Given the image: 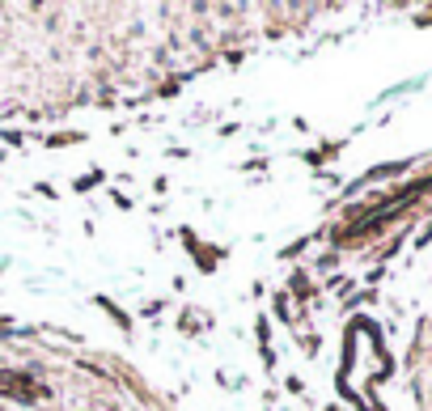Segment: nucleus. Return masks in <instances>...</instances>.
<instances>
[{
	"label": "nucleus",
	"mask_w": 432,
	"mask_h": 411,
	"mask_svg": "<svg viewBox=\"0 0 432 411\" xmlns=\"http://www.w3.org/2000/svg\"><path fill=\"white\" fill-rule=\"evenodd\" d=\"M0 390H4V395H13V399H38V395H42V390H38L30 378L8 374V369H0Z\"/></svg>",
	"instance_id": "obj_1"
},
{
	"label": "nucleus",
	"mask_w": 432,
	"mask_h": 411,
	"mask_svg": "<svg viewBox=\"0 0 432 411\" xmlns=\"http://www.w3.org/2000/svg\"><path fill=\"white\" fill-rule=\"evenodd\" d=\"M0 327H4V318H0Z\"/></svg>",
	"instance_id": "obj_2"
}]
</instances>
